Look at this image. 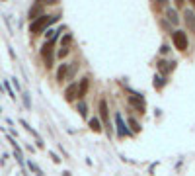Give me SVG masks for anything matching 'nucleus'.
<instances>
[{
    "label": "nucleus",
    "instance_id": "obj_1",
    "mask_svg": "<svg viewBox=\"0 0 195 176\" xmlns=\"http://www.w3.org/2000/svg\"><path fill=\"white\" fill-rule=\"evenodd\" d=\"M57 20H59V16H47V14H43L41 18H37L35 22H31L30 32H31L33 35H37V33H41L49 24H53V22H57Z\"/></svg>",
    "mask_w": 195,
    "mask_h": 176
},
{
    "label": "nucleus",
    "instance_id": "obj_2",
    "mask_svg": "<svg viewBox=\"0 0 195 176\" xmlns=\"http://www.w3.org/2000/svg\"><path fill=\"white\" fill-rule=\"evenodd\" d=\"M55 43H57V39L45 41V43H43V47L39 49V55L43 57V61H45V67H47V69L53 67V49H55Z\"/></svg>",
    "mask_w": 195,
    "mask_h": 176
},
{
    "label": "nucleus",
    "instance_id": "obj_3",
    "mask_svg": "<svg viewBox=\"0 0 195 176\" xmlns=\"http://www.w3.org/2000/svg\"><path fill=\"white\" fill-rule=\"evenodd\" d=\"M172 39H174V45H176V49H179V51H187V47H189L187 35L182 32V29H176V32L172 33Z\"/></svg>",
    "mask_w": 195,
    "mask_h": 176
},
{
    "label": "nucleus",
    "instance_id": "obj_4",
    "mask_svg": "<svg viewBox=\"0 0 195 176\" xmlns=\"http://www.w3.org/2000/svg\"><path fill=\"white\" fill-rule=\"evenodd\" d=\"M115 127H117V135H119V137H129V135H133L131 129H127V125H125V121H123V117H121L119 112L115 114Z\"/></svg>",
    "mask_w": 195,
    "mask_h": 176
},
{
    "label": "nucleus",
    "instance_id": "obj_5",
    "mask_svg": "<svg viewBox=\"0 0 195 176\" xmlns=\"http://www.w3.org/2000/svg\"><path fill=\"white\" fill-rule=\"evenodd\" d=\"M43 16V4L41 2H35L31 8H30V12H27V18H30L31 22H35L37 18H41Z\"/></svg>",
    "mask_w": 195,
    "mask_h": 176
},
{
    "label": "nucleus",
    "instance_id": "obj_6",
    "mask_svg": "<svg viewBox=\"0 0 195 176\" xmlns=\"http://www.w3.org/2000/svg\"><path fill=\"white\" fill-rule=\"evenodd\" d=\"M129 102H131L133 108H137V112L144 114V102H142V96H141V94H135V96H131V98H129Z\"/></svg>",
    "mask_w": 195,
    "mask_h": 176
},
{
    "label": "nucleus",
    "instance_id": "obj_7",
    "mask_svg": "<svg viewBox=\"0 0 195 176\" xmlns=\"http://www.w3.org/2000/svg\"><path fill=\"white\" fill-rule=\"evenodd\" d=\"M183 16H185L183 20H185V26H187V29L195 33V12H193V10H185V14H183Z\"/></svg>",
    "mask_w": 195,
    "mask_h": 176
},
{
    "label": "nucleus",
    "instance_id": "obj_8",
    "mask_svg": "<svg viewBox=\"0 0 195 176\" xmlns=\"http://www.w3.org/2000/svg\"><path fill=\"white\" fill-rule=\"evenodd\" d=\"M100 120H104L105 125H109V112H107V102L105 100H100Z\"/></svg>",
    "mask_w": 195,
    "mask_h": 176
},
{
    "label": "nucleus",
    "instance_id": "obj_9",
    "mask_svg": "<svg viewBox=\"0 0 195 176\" xmlns=\"http://www.w3.org/2000/svg\"><path fill=\"white\" fill-rule=\"evenodd\" d=\"M76 98H78V88H76V84H70L67 90H64V100L72 102V100H76Z\"/></svg>",
    "mask_w": 195,
    "mask_h": 176
},
{
    "label": "nucleus",
    "instance_id": "obj_10",
    "mask_svg": "<svg viewBox=\"0 0 195 176\" xmlns=\"http://www.w3.org/2000/svg\"><path fill=\"white\" fill-rule=\"evenodd\" d=\"M88 86H90L88 76L80 78V86H78V98H84V96H86V92H88Z\"/></svg>",
    "mask_w": 195,
    "mask_h": 176
},
{
    "label": "nucleus",
    "instance_id": "obj_11",
    "mask_svg": "<svg viewBox=\"0 0 195 176\" xmlns=\"http://www.w3.org/2000/svg\"><path fill=\"white\" fill-rule=\"evenodd\" d=\"M166 16H168V22L172 26H178L179 24V16H178V12L174 8H166Z\"/></svg>",
    "mask_w": 195,
    "mask_h": 176
},
{
    "label": "nucleus",
    "instance_id": "obj_12",
    "mask_svg": "<svg viewBox=\"0 0 195 176\" xmlns=\"http://www.w3.org/2000/svg\"><path fill=\"white\" fill-rule=\"evenodd\" d=\"M67 75H68V65L67 63L59 65V71H57V82H63V80L67 78Z\"/></svg>",
    "mask_w": 195,
    "mask_h": 176
},
{
    "label": "nucleus",
    "instance_id": "obj_13",
    "mask_svg": "<svg viewBox=\"0 0 195 176\" xmlns=\"http://www.w3.org/2000/svg\"><path fill=\"white\" fill-rule=\"evenodd\" d=\"M174 67H176V63H166L164 59H162L160 63H158V69H160V72H170Z\"/></svg>",
    "mask_w": 195,
    "mask_h": 176
},
{
    "label": "nucleus",
    "instance_id": "obj_14",
    "mask_svg": "<svg viewBox=\"0 0 195 176\" xmlns=\"http://www.w3.org/2000/svg\"><path fill=\"white\" fill-rule=\"evenodd\" d=\"M90 127H92V131H96V133L102 131V121H100V117H90Z\"/></svg>",
    "mask_w": 195,
    "mask_h": 176
},
{
    "label": "nucleus",
    "instance_id": "obj_15",
    "mask_svg": "<svg viewBox=\"0 0 195 176\" xmlns=\"http://www.w3.org/2000/svg\"><path fill=\"white\" fill-rule=\"evenodd\" d=\"M70 43H72V33H64L61 39V47H68Z\"/></svg>",
    "mask_w": 195,
    "mask_h": 176
},
{
    "label": "nucleus",
    "instance_id": "obj_16",
    "mask_svg": "<svg viewBox=\"0 0 195 176\" xmlns=\"http://www.w3.org/2000/svg\"><path fill=\"white\" fill-rule=\"evenodd\" d=\"M129 125H131V133H139V131H141V125H139V121H135V120H129Z\"/></svg>",
    "mask_w": 195,
    "mask_h": 176
},
{
    "label": "nucleus",
    "instance_id": "obj_17",
    "mask_svg": "<svg viewBox=\"0 0 195 176\" xmlns=\"http://www.w3.org/2000/svg\"><path fill=\"white\" fill-rule=\"evenodd\" d=\"M86 110H88V108H86V104H84V102H78V112H80V115L84 117V120L88 117V112H86Z\"/></svg>",
    "mask_w": 195,
    "mask_h": 176
},
{
    "label": "nucleus",
    "instance_id": "obj_18",
    "mask_svg": "<svg viewBox=\"0 0 195 176\" xmlns=\"http://www.w3.org/2000/svg\"><path fill=\"white\" fill-rule=\"evenodd\" d=\"M68 53H70V49H68V47H61V51L57 53V57H59V59H64Z\"/></svg>",
    "mask_w": 195,
    "mask_h": 176
},
{
    "label": "nucleus",
    "instance_id": "obj_19",
    "mask_svg": "<svg viewBox=\"0 0 195 176\" xmlns=\"http://www.w3.org/2000/svg\"><path fill=\"white\" fill-rule=\"evenodd\" d=\"M164 82H166V80H164V78H162L160 75H158V76H156V82H154V86L158 88V90H160V88L164 86Z\"/></svg>",
    "mask_w": 195,
    "mask_h": 176
},
{
    "label": "nucleus",
    "instance_id": "obj_20",
    "mask_svg": "<svg viewBox=\"0 0 195 176\" xmlns=\"http://www.w3.org/2000/svg\"><path fill=\"white\" fill-rule=\"evenodd\" d=\"M24 104H26V108H31V102H30V96H27V94H24Z\"/></svg>",
    "mask_w": 195,
    "mask_h": 176
},
{
    "label": "nucleus",
    "instance_id": "obj_21",
    "mask_svg": "<svg viewBox=\"0 0 195 176\" xmlns=\"http://www.w3.org/2000/svg\"><path fill=\"white\" fill-rule=\"evenodd\" d=\"M4 86H6V90H8V94H10V98H16V96H14V90H12V88H10V84H8V82H4Z\"/></svg>",
    "mask_w": 195,
    "mask_h": 176
},
{
    "label": "nucleus",
    "instance_id": "obj_22",
    "mask_svg": "<svg viewBox=\"0 0 195 176\" xmlns=\"http://www.w3.org/2000/svg\"><path fill=\"white\" fill-rule=\"evenodd\" d=\"M51 159L55 160V163H57V164H59V163H61V159H59V155H55V153H51Z\"/></svg>",
    "mask_w": 195,
    "mask_h": 176
},
{
    "label": "nucleus",
    "instance_id": "obj_23",
    "mask_svg": "<svg viewBox=\"0 0 195 176\" xmlns=\"http://www.w3.org/2000/svg\"><path fill=\"white\" fill-rule=\"evenodd\" d=\"M168 51H170V47H168V45H166V43H164V45L160 47V53H168Z\"/></svg>",
    "mask_w": 195,
    "mask_h": 176
},
{
    "label": "nucleus",
    "instance_id": "obj_24",
    "mask_svg": "<svg viewBox=\"0 0 195 176\" xmlns=\"http://www.w3.org/2000/svg\"><path fill=\"white\" fill-rule=\"evenodd\" d=\"M191 6H193V8H195V0H193V2H191Z\"/></svg>",
    "mask_w": 195,
    "mask_h": 176
}]
</instances>
